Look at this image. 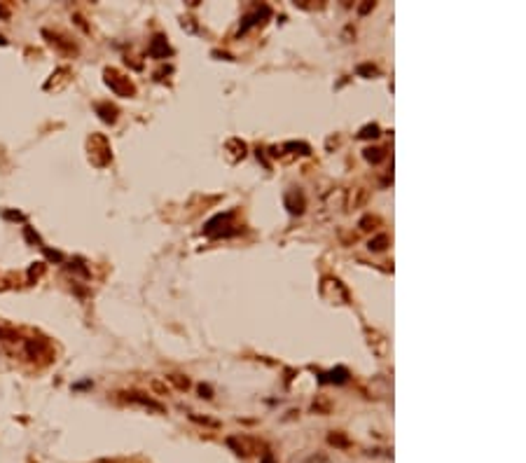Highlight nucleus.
Instances as JSON below:
<instances>
[{
    "mask_svg": "<svg viewBox=\"0 0 526 463\" xmlns=\"http://www.w3.org/2000/svg\"><path fill=\"white\" fill-rule=\"evenodd\" d=\"M105 84L117 94V96H133V84L129 82V78L119 75L117 70H105Z\"/></svg>",
    "mask_w": 526,
    "mask_h": 463,
    "instance_id": "1",
    "label": "nucleus"
},
{
    "mask_svg": "<svg viewBox=\"0 0 526 463\" xmlns=\"http://www.w3.org/2000/svg\"><path fill=\"white\" fill-rule=\"evenodd\" d=\"M150 54L152 56H166L169 54V47H166V40L157 35V38L152 40V47H150Z\"/></svg>",
    "mask_w": 526,
    "mask_h": 463,
    "instance_id": "2",
    "label": "nucleus"
},
{
    "mask_svg": "<svg viewBox=\"0 0 526 463\" xmlns=\"http://www.w3.org/2000/svg\"><path fill=\"white\" fill-rule=\"evenodd\" d=\"M346 377H349V372L344 370V367H339V370L335 372H330V374H323V379H320V382H337V384H344V382H346Z\"/></svg>",
    "mask_w": 526,
    "mask_h": 463,
    "instance_id": "3",
    "label": "nucleus"
},
{
    "mask_svg": "<svg viewBox=\"0 0 526 463\" xmlns=\"http://www.w3.org/2000/svg\"><path fill=\"white\" fill-rule=\"evenodd\" d=\"M96 110L101 112V119H103V122H110V124H112V122L117 119V115H115L117 110H115V108H112V106H98V108H96Z\"/></svg>",
    "mask_w": 526,
    "mask_h": 463,
    "instance_id": "4",
    "label": "nucleus"
},
{
    "mask_svg": "<svg viewBox=\"0 0 526 463\" xmlns=\"http://www.w3.org/2000/svg\"><path fill=\"white\" fill-rule=\"evenodd\" d=\"M386 243H388V237H386V234H382V237H377V239H372V241H369V248H372V251H383V248H386Z\"/></svg>",
    "mask_w": 526,
    "mask_h": 463,
    "instance_id": "5",
    "label": "nucleus"
},
{
    "mask_svg": "<svg viewBox=\"0 0 526 463\" xmlns=\"http://www.w3.org/2000/svg\"><path fill=\"white\" fill-rule=\"evenodd\" d=\"M382 157H383V152L379 150V147H369V150H365V159H367V161H379Z\"/></svg>",
    "mask_w": 526,
    "mask_h": 463,
    "instance_id": "6",
    "label": "nucleus"
},
{
    "mask_svg": "<svg viewBox=\"0 0 526 463\" xmlns=\"http://www.w3.org/2000/svg\"><path fill=\"white\" fill-rule=\"evenodd\" d=\"M358 136H360V138H369V136L374 138V136H379V127H377V124H369V127H365Z\"/></svg>",
    "mask_w": 526,
    "mask_h": 463,
    "instance_id": "7",
    "label": "nucleus"
},
{
    "mask_svg": "<svg viewBox=\"0 0 526 463\" xmlns=\"http://www.w3.org/2000/svg\"><path fill=\"white\" fill-rule=\"evenodd\" d=\"M5 218H12V220H24L21 213H5Z\"/></svg>",
    "mask_w": 526,
    "mask_h": 463,
    "instance_id": "8",
    "label": "nucleus"
},
{
    "mask_svg": "<svg viewBox=\"0 0 526 463\" xmlns=\"http://www.w3.org/2000/svg\"><path fill=\"white\" fill-rule=\"evenodd\" d=\"M199 391H201V396H204V393H206V398H210V396H208V393H210V388H208V386H201V388H199Z\"/></svg>",
    "mask_w": 526,
    "mask_h": 463,
    "instance_id": "9",
    "label": "nucleus"
},
{
    "mask_svg": "<svg viewBox=\"0 0 526 463\" xmlns=\"http://www.w3.org/2000/svg\"><path fill=\"white\" fill-rule=\"evenodd\" d=\"M262 463H274V459H271V456H264V461Z\"/></svg>",
    "mask_w": 526,
    "mask_h": 463,
    "instance_id": "10",
    "label": "nucleus"
},
{
    "mask_svg": "<svg viewBox=\"0 0 526 463\" xmlns=\"http://www.w3.org/2000/svg\"><path fill=\"white\" fill-rule=\"evenodd\" d=\"M5 42H7V40H5V38H2V35H0V45H5Z\"/></svg>",
    "mask_w": 526,
    "mask_h": 463,
    "instance_id": "11",
    "label": "nucleus"
},
{
    "mask_svg": "<svg viewBox=\"0 0 526 463\" xmlns=\"http://www.w3.org/2000/svg\"><path fill=\"white\" fill-rule=\"evenodd\" d=\"M0 337H5V330H2V328H0Z\"/></svg>",
    "mask_w": 526,
    "mask_h": 463,
    "instance_id": "12",
    "label": "nucleus"
}]
</instances>
